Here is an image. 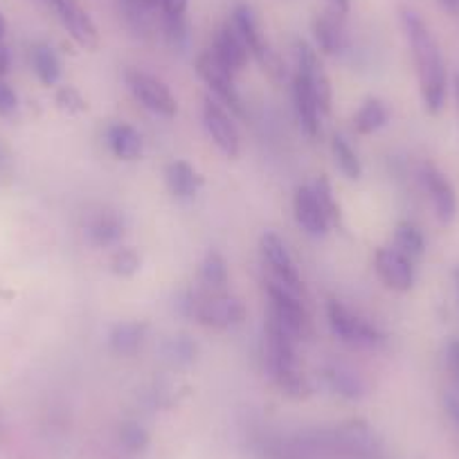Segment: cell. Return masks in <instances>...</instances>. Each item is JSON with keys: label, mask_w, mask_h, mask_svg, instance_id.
Here are the masks:
<instances>
[{"label": "cell", "mask_w": 459, "mask_h": 459, "mask_svg": "<svg viewBox=\"0 0 459 459\" xmlns=\"http://www.w3.org/2000/svg\"><path fill=\"white\" fill-rule=\"evenodd\" d=\"M455 92H457V101H459V74L457 79H455Z\"/></svg>", "instance_id": "44"}, {"label": "cell", "mask_w": 459, "mask_h": 459, "mask_svg": "<svg viewBox=\"0 0 459 459\" xmlns=\"http://www.w3.org/2000/svg\"><path fill=\"white\" fill-rule=\"evenodd\" d=\"M230 23H232V28L237 30V34L244 39V43L250 50V56H255V59H259V56L271 48V43L264 39L262 28H259V21L257 16H255L253 7L248 5L235 7V12H232V21H230Z\"/></svg>", "instance_id": "19"}, {"label": "cell", "mask_w": 459, "mask_h": 459, "mask_svg": "<svg viewBox=\"0 0 459 459\" xmlns=\"http://www.w3.org/2000/svg\"><path fill=\"white\" fill-rule=\"evenodd\" d=\"M313 37H316V43L322 55H338L344 48V41H347L342 16L331 10L317 16L313 21Z\"/></svg>", "instance_id": "18"}, {"label": "cell", "mask_w": 459, "mask_h": 459, "mask_svg": "<svg viewBox=\"0 0 459 459\" xmlns=\"http://www.w3.org/2000/svg\"><path fill=\"white\" fill-rule=\"evenodd\" d=\"M120 439L129 450H143L147 446L149 437L144 428L138 426V423H125L120 430Z\"/></svg>", "instance_id": "34"}, {"label": "cell", "mask_w": 459, "mask_h": 459, "mask_svg": "<svg viewBox=\"0 0 459 459\" xmlns=\"http://www.w3.org/2000/svg\"><path fill=\"white\" fill-rule=\"evenodd\" d=\"M212 55L230 70V73H241V70L248 65L250 50L244 43V39L237 34V30L232 28V23L221 25L219 32H216L214 43H212Z\"/></svg>", "instance_id": "14"}, {"label": "cell", "mask_w": 459, "mask_h": 459, "mask_svg": "<svg viewBox=\"0 0 459 459\" xmlns=\"http://www.w3.org/2000/svg\"><path fill=\"white\" fill-rule=\"evenodd\" d=\"M313 189H316V196H317V201H320V205H322V210H325L329 223L340 225V221H342V212H340V205L335 203L333 189H331L329 178H326V176H320V178L316 180V185H313Z\"/></svg>", "instance_id": "30"}, {"label": "cell", "mask_w": 459, "mask_h": 459, "mask_svg": "<svg viewBox=\"0 0 459 459\" xmlns=\"http://www.w3.org/2000/svg\"><path fill=\"white\" fill-rule=\"evenodd\" d=\"M196 342L189 335H171L160 344V356L171 368H185L196 359Z\"/></svg>", "instance_id": "26"}, {"label": "cell", "mask_w": 459, "mask_h": 459, "mask_svg": "<svg viewBox=\"0 0 459 459\" xmlns=\"http://www.w3.org/2000/svg\"><path fill=\"white\" fill-rule=\"evenodd\" d=\"M203 122H205V129L210 134L212 143L221 149L228 158H237L241 153V138L239 131H237L235 122L219 106V101L210 100L207 97L203 101Z\"/></svg>", "instance_id": "12"}, {"label": "cell", "mask_w": 459, "mask_h": 459, "mask_svg": "<svg viewBox=\"0 0 459 459\" xmlns=\"http://www.w3.org/2000/svg\"><path fill=\"white\" fill-rule=\"evenodd\" d=\"M165 37L174 48H185L189 39V28L185 16H165Z\"/></svg>", "instance_id": "33"}, {"label": "cell", "mask_w": 459, "mask_h": 459, "mask_svg": "<svg viewBox=\"0 0 459 459\" xmlns=\"http://www.w3.org/2000/svg\"><path fill=\"white\" fill-rule=\"evenodd\" d=\"M0 158H3V153H0Z\"/></svg>", "instance_id": "45"}, {"label": "cell", "mask_w": 459, "mask_h": 459, "mask_svg": "<svg viewBox=\"0 0 459 459\" xmlns=\"http://www.w3.org/2000/svg\"><path fill=\"white\" fill-rule=\"evenodd\" d=\"M16 106H19L16 92L0 79V115H12L16 110Z\"/></svg>", "instance_id": "35"}, {"label": "cell", "mask_w": 459, "mask_h": 459, "mask_svg": "<svg viewBox=\"0 0 459 459\" xmlns=\"http://www.w3.org/2000/svg\"><path fill=\"white\" fill-rule=\"evenodd\" d=\"M295 335L277 320L273 313H268L266 320V365L268 374L275 381V385L286 396H307L308 383L299 374L298 359H295Z\"/></svg>", "instance_id": "2"}, {"label": "cell", "mask_w": 459, "mask_h": 459, "mask_svg": "<svg viewBox=\"0 0 459 459\" xmlns=\"http://www.w3.org/2000/svg\"><path fill=\"white\" fill-rule=\"evenodd\" d=\"M189 0H160V7L165 16H185Z\"/></svg>", "instance_id": "37"}, {"label": "cell", "mask_w": 459, "mask_h": 459, "mask_svg": "<svg viewBox=\"0 0 459 459\" xmlns=\"http://www.w3.org/2000/svg\"><path fill=\"white\" fill-rule=\"evenodd\" d=\"M401 23H403L414 65H417L423 104H426L428 113H439L446 101V64L439 43L417 12L401 10Z\"/></svg>", "instance_id": "1"}, {"label": "cell", "mask_w": 459, "mask_h": 459, "mask_svg": "<svg viewBox=\"0 0 459 459\" xmlns=\"http://www.w3.org/2000/svg\"><path fill=\"white\" fill-rule=\"evenodd\" d=\"M125 5L129 7L131 12H149V10H156L160 5V0H125Z\"/></svg>", "instance_id": "38"}, {"label": "cell", "mask_w": 459, "mask_h": 459, "mask_svg": "<svg viewBox=\"0 0 459 459\" xmlns=\"http://www.w3.org/2000/svg\"><path fill=\"white\" fill-rule=\"evenodd\" d=\"M446 360H448V369L453 374L455 383L459 385V340H453L448 344V354H446Z\"/></svg>", "instance_id": "36"}, {"label": "cell", "mask_w": 459, "mask_h": 459, "mask_svg": "<svg viewBox=\"0 0 459 459\" xmlns=\"http://www.w3.org/2000/svg\"><path fill=\"white\" fill-rule=\"evenodd\" d=\"M387 122H390V108H387L385 101L378 100V97L365 100V104L360 106L359 113L354 115V129L356 134L360 135L377 134V131L383 129Z\"/></svg>", "instance_id": "24"}, {"label": "cell", "mask_w": 459, "mask_h": 459, "mask_svg": "<svg viewBox=\"0 0 459 459\" xmlns=\"http://www.w3.org/2000/svg\"><path fill=\"white\" fill-rule=\"evenodd\" d=\"M259 253H262L264 266H268V271H271V280L299 295L302 280H299V273L284 241L275 232H266L259 239Z\"/></svg>", "instance_id": "10"}, {"label": "cell", "mask_w": 459, "mask_h": 459, "mask_svg": "<svg viewBox=\"0 0 459 459\" xmlns=\"http://www.w3.org/2000/svg\"><path fill=\"white\" fill-rule=\"evenodd\" d=\"M46 3L79 48H83V50L100 48V30L79 0H46Z\"/></svg>", "instance_id": "8"}, {"label": "cell", "mask_w": 459, "mask_h": 459, "mask_svg": "<svg viewBox=\"0 0 459 459\" xmlns=\"http://www.w3.org/2000/svg\"><path fill=\"white\" fill-rule=\"evenodd\" d=\"M88 241L97 248H108L125 237V221L117 212L101 210L86 223Z\"/></svg>", "instance_id": "17"}, {"label": "cell", "mask_w": 459, "mask_h": 459, "mask_svg": "<svg viewBox=\"0 0 459 459\" xmlns=\"http://www.w3.org/2000/svg\"><path fill=\"white\" fill-rule=\"evenodd\" d=\"M5 32H7V23L5 19H3V14H0V41L5 39Z\"/></svg>", "instance_id": "42"}, {"label": "cell", "mask_w": 459, "mask_h": 459, "mask_svg": "<svg viewBox=\"0 0 459 459\" xmlns=\"http://www.w3.org/2000/svg\"><path fill=\"white\" fill-rule=\"evenodd\" d=\"M125 79L129 91L134 92V97L144 108H149L156 115H162V117H174L178 113V101H176V97L171 95V91L160 79L134 68L126 70Z\"/></svg>", "instance_id": "7"}, {"label": "cell", "mask_w": 459, "mask_h": 459, "mask_svg": "<svg viewBox=\"0 0 459 459\" xmlns=\"http://www.w3.org/2000/svg\"><path fill=\"white\" fill-rule=\"evenodd\" d=\"M201 281L212 290H221L228 284V264H225L223 255L210 250L201 264Z\"/></svg>", "instance_id": "29"}, {"label": "cell", "mask_w": 459, "mask_h": 459, "mask_svg": "<svg viewBox=\"0 0 459 459\" xmlns=\"http://www.w3.org/2000/svg\"><path fill=\"white\" fill-rule=\"evenodd\" d=\"M196 73L198 77L210 86V91L214 92L216 100L223 101L225 106H230V110L239 115V117H246L244 100H241L235 83V73H230V70L212 55V50L198 55Z\"/></svg>", "instance_id": "5"}, {"label": "cell", "mask_w": 459, "mask_h": 459, "mask_svg": "<svg viewBox=\"0 0 459 459\" xmlns=\"http://www.w3.org/2000/svg\"><path fill=\"white\" fill-rule=\"evenodd\" d=\"M10 65H12L10 50H7V46H3V41H0V77H5V74L10 73Z\"/></svg>", "instance_id": "39"}, {"label": "cell", "mask_w": 459, "mask_h": 459, "mask_svg": "<svg viewBox=\"0 0 459 459\" xmlns=\"http://www.w3.org/2000/svg\"><path fill=\"white\" fill-rule=\"evenodd\" d=\"M293 104L302 129L307 131V135H311V138H317V134H320L322 110L320 106H317L316 95H313V91L308 88L307 79L299 73L293 74Z\"/></svg>", "instance_id": "16"}, {"label": "cell", "mask_w": 459, "mask_h": 459, "mask_svg": "<svg viewBox=\"0 0 459 459\" xmlns=\"http://www.w3.org/2000/svg\"><path fill=\"white\" fill-rule=\"evenodd\" d=\"M266 293H268V313L277 317L295 338H307L311 333V320H308V313L304 308V304L299 302L298 293L289 290L286 286L277 284V281L268 280L266 281Z\"/></svg>", "instance_id": "6"}, {"label": "cell", "mask_w": 459, "mask_h": 459, "mask_svg": "<svg viewBox=\"0 0 459 459\" xmlns=\"http://www.w3.org/2000/svg\"><path fill=\"white\" fill-rule=\"evenodd\" d=\"M453 280H455V286H457V293H459V268H455L453 271Z\"/></svg>", "instance_id": "43"}, {"label": "cell", "mask_w": 459, "mask_h": 459, "mask_svg": "<svg viewBox=\"0 0 459 459\" xmlns=\"http://www.w3.org/2000/svg\"><path fill=\"white\" fill-rule=\"evenodd\" d=\"M326 5H329L331 12H335V14L340 16H344L350 12V0H326Z\"/></svg>", "instance_id": "40"}, {"label": "cell", "mask_w": 459, "mask_h": 459, "mask_svg": "<svg viewBox=\"0 0 459 459\" xmlns=\"http://www.w3.org/2000/svg\"><path fill=\"white\" fill-rule=\"evenodd\" d=\"M293 55H295V73L302 74L307 79L308 88L316 95L317 106H320L322 113H329L331 110V100H333V91H331V79L326 74L325 65H322L317 52L308 46L304 39H295L293 43Z\"/></svg>", "instance_id": "9"}, {"label": "cell", "mask_w": 459, "mask_h": 459, "mask_svg": "<svg viewBox=\"0 0 459 459\" xmlns=\"http://www.w3.org/2000/svg\"><path fill=\"white\" fill-rule=\"evenodd\" d=\"M394 248H399L401 253L408 255L410 259L421 257V255L426 253V239H423L421 230H419L417 225L408 223V221H403V223L396 225Z\"/></svg>", "instance_id": "28"}, {"label": "cell", "mask_w": 459, "mask_h": 459, "mask_svg": "<svg viewBox=\"0 0 459 459\" xmlns=\"http://www.w3.org/2000/svg\"><path fill=\"white\" fill-rule=\"evenodd\" d=\"M331 153H333V160L338 165V169L342 171V176L347 180H359L363 176V165H360V158L356 156V152L351 149V144L342 138V135H333L331 140Z\"/></svg>", "instance_id": "27"}, {"label": "cell", "mask_w": 459, "mask_h": 459, "mask_svg": "<svg viewBox=\"0 0 459 459\" xmlns=\"http://www.w3.org/2000/svg\"><path fill=\"white\" fill-rule=\"evenodd\" d=\"M326 383H329L331 390L335 394H340L342 399L356 401L365 394V381L360 378V374H356L354 369L344 368V365H331L329 369L325 372Z\"/></svg>", "instance_id": "23"}, {"label": "cell", "mask_w": 459, "mask_h": 459, "mask_svg": "<svg viewBox=\"0 0 459 459\" xmlns=\"http://www.w3.org/2000/svg\"><path fill=\"white\" fill-rule=\"evenodd\" d=\"M326 316H329L331 331H333V335L340 342L350 344V347H359V350H374V347H381L385 342L383 331H378L365 317L356 316L354 311H350L338 299H331L329 307H326Z\"/></svg>", "instance_id": "4"}, {"label": "cell", "mask_w": 459, "mask_h": 459, "mask_svg": "<svg viewBox=\"0 0 459 459\" xmlns=\"http://www.w3.org/2000/svg\"><path fill=\"white\" fill-rule=\"evenodd\" d=\"M140 255L135 248H120L110 257V271L117 277H134L140 271Z\"/></svg>", "instance_id": "31"}, {"label": "cell", "mask_w": 459, "mask_h": 459, "mask_svg": "<svg viewBox=\"0 0 459 459\" xmlns=\"http://www.w3.org/2000/svg\"><path fill=\"white\" fill-rule=\"evenodd\" d=\"M421 178H423V185H426L428 194H430L432 198L437 219H439L444 225H448L450 221L455 219V212H457V198H455L453 185H450V180L432 165L423 167Z\"/></svg>", "instance_id": "15"}, {"label": "cell", "mask_w": 459, "mask_h": 459, "mask_svg": "<svg viewBox=\"0 0 459 459\" xmlns=\"http://www.w3.org/2000/svg\"><path fill=\"white\" fill-rule=\"evenodd\" d=\"M147 325L143 322H120L108 333V347L117 356H134L144 342Z\"/></svg>", "instance_id": "22"}, {"label": "cell", "mask_w": 459, "mask_h": 459, "mask_svg": "<svg viewBox=\"0 0 459 459\" xmlns=\"http://www.w3.org/2000/svg\"><path fill=\"white\" fill-rule=\"evenodd\" d=\"M106 140H108L113 156L120 158V160L134 162L143 156V138L131 125H125V122L113 125L106 134Z\"/></svg>", "instance_id": "21"}, {"label": "cell", "mask_w": 459, "mask_h": 459, "mask_svg": "<svg viewBox=\"0 0 459 459\" xmlns=\"http://www.w3.org/2000/svg\"><path fill=\"white\" fill-rule=\"evenodd\" d=\"M180 304H183L185 316L194 317L198 325L207 326V329H230V326L241 325L246 317L244 302L225 293H189L185 295V299Z\"/></svg>", "instance_id": "3"}, {"label": "cell", "mask_w": 459, "mask_h": 459, "mask_svg": "<svg viewBox=\"0 0 459 459\" xmlns=\"http://www.w3.org/2000/svg\"><path fill=\"white\" fill-rule=\"evenodd\" d=\"M56 104L65 113H83V110H88V101L83 100V95L74 86L59 88V92H56Z\"/></svg>", "instance_id": "32"}, {"label": "cell", "mask_w": 459, "mask_h": 459, "mask_svg": "<svg viewBox=\"0 0 459 459\" xmlns=\"http://www.w3.org/2000/svg\"><path fill=\"white\" fill-rule=\"evenodd\" d=\"M293 210H295V221H298L299 228L311 237H325L329 232L331 223L326 219L325 210H322L320 201L316 196V189L311 185H302V187L295 189L293 198Z\"/></svg>", "instance_id": "13"}, {"label": "cell", "mask_w": 459, "mask_h": 459, "mask_svg": "<svg viewBox=\"0 0 459 459\" xmlns=\"http://www.w3.org/2000/svg\"><path fill=\"white\" fill-rule=\"evenodd\" d=\"M437 3L450 14H459V0H437Z\"/></svg>", "instance_id": "41"}, {"label": "cell", "mask_w": 459, "mask_h": 459, "mask_svg": "<svg viewBox=\"0 0 459 459\" xmlns=\"http://www.w3.org/2000/svg\"><path fill=\"white\" fill-rule=\"evenodd\" d=\"M165 183H167V189H169L176 198L187 201V198L196 196V192L201 189L203 176L198 174L189 162L176 160L167 165Z\"/></svg>", "instance_id": "20"}, {"label": "cell", "mask_w": 459, "mask_h": 459, "mask_svg": "<svg viewBox=\"0 0 459 459\" xmlns=\"http://www.w3.org/2000/svg\"><path fill=\"white\" fill-rule=\"evenodd\" d=\"M30 64H32L34 74L43 86H55L61 77V64L56 52L46 43H34L30 48Z\"/></svg>", "instance_id": "25"}, {"label": "cell", "mask_w": 459, "mask_h": 459, "mask_svg": "<svg viewBox=\"0 0 459 459\" xmlns=\"http://www.w3.org/2000/svg\"><path fill=\"white\" fill-rule=\"evenodd\" d=\"M374 271H377L378 280L396 293H408L417 280L412 259L401 253L399 248H387V246L378 248L374 255Z\"/></svg>", "instance_id": "11"}]
</instances>
